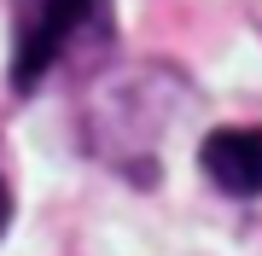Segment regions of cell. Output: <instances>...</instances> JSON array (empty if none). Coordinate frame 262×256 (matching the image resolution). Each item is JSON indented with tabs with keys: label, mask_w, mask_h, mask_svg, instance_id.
Instances as JSON below:
<instances>
[{
	"label": "cell",
	"mask_w": 262,
	"mask_h": 256,
	"mask_svg": "<svg viewBox=\"0 0 262 256\" xmlns=\"http://www.w3.org/2000/svg\"><path fill=\"white\" fill-rule=\"evenodd\" d=\"M105 0H18V24H12V87L35 94L41 76L58 64V53L76 41Z\"/></svg>",
	"instance_id": "obj_1"
},
{
	"label": "cell",
	"mask_w": 262,
	"mask_h": 256,
	"mask_svg": "<svg viewBox=\"0 0 262 256\" xmlns=\"http://www.w3.org/2000/svg\"><path fill=\"white\" fill-rule=\"evenodd\" d=\"M198 163L227 198L262 192V128H210L198 146Z\"/></svg>",
	"instance_id": "obj_2"
},
{
	"label": "cell",
	"mask_w": 262,
	"mask_h": 256,
	"mask_svg": "<svg viewBox=\"0 0 262 256\" xmlns=\"http://www.w3.org/2000/svg\"><path fill=\"white\" fill-rule=\"evenodd\" d=\"M6 221H12V187L0 180V233H6Z\"/></svg>",
	"instance_id": "obj_3"
}]
</instances>
